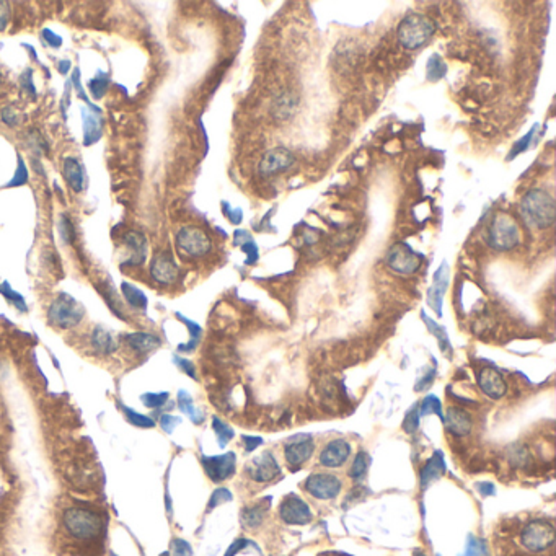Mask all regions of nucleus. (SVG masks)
<instances>
[{
    "instance_id": "473e14b6",
    "label": "nucleus",
    "mask_w": 556,
    "mask_h": 556,
    "mask_svg": "<svg viewBox=\"0 0 556 556\" xmlns=\"http://www.w3.org/2000/svg\"><path fill=\"white\" fill-rule=\"evenodd\" d=\"M98 289H100L103 297H105L108 307H110V309L119 317V319H124L123 305H121V300H119V297L116 296V291H114L110 284H106V282H103V289L102 287H98Z\"/></svg>"
},
{
    "instance_id": "e433bc0d",
    "label": "nucleus",
    "mask_w": 556,
    "mask_h": 556,
    "mask_svg": "<svg viewBox=\"0 0 556 556\" xmlns=\"http://www.w3.org/2000/svg\"><path fill=\"white\" fill-rule=\"evenodd\" d=\"M0 294H2L7 300L12 302V304L17 307L20 312H27L28 310L27 309V302H25L23 296L18 294L17 291H13L12 287H10L8 282H2V284H0Z\"/></svg>"
},
{
    "instance_id": "0eeeda50",
    "label": "nucleus",
    "mask_w": 556,
    "mask_h": 556,
    "mask_svg": "<svg viewBox=\"0 0 556 556\" xmlns=\"http://www.w3.org/2000/svg\"><path fill=\"white\" fill-rule=\"evenodd\" d=\"M176 246L183 255L191 258L204 256L211 251L212 243L207 233L200 227H183L176 233Z\"/></svg>"
},
{
    "instance_id": "f3484780",
    "label": "nucleus",
    "mask_w": 556,
    "mask_h": 556,
    "mask_svg": "<svg viewBox=\"0 0 556 556\" xmlns=\"http://www.w3.org/2000/svg\"><path fill=\"white\" fill-rule=\"evenodd\" d=\"M478 385L481 391L491 400L503 398L506 394V382L499 370H496L494 367H485L480 370Z\"/></svg>"
},
{
    "instance_id": "ea45409f",
    "label": "nucleus",
    "mask_w": 556,
    "mask_h": 556,
    "mask_svg": "<svg viewBox=\"0 0 556 556\" xmlns=\"http://www.w3.org/2000/svg\"><path fill=\"white\" fill-rule=\"evenodd\" d=\"M59 233H61V238L67 245H72L76 242V228H74V223L69 219V216H62L61 221H59Z\"/></svg>"
},
{
    "instance_id": "79ce46f5",
    "label": "nucleus",
    "mask_w": 556,
    "mask_h": 556,
    "mask_svg": "<svg viewBox=\"0 0 556 556\" xmlns=\"http://www.w3.org/2000/svg\"><path fill=\"white\" fill-rule=\"evenodd\" d=\"M25 183H28V170H27V165H25L23 158L18 155V167H17V170H15V175L12 180L7 183V188L23 186Z\"/></svg>"
},
{
    "instance_id": "a18cd8bd",
    "label": "nucleus",
    "mask_w": 556,
    "mask_h": 556,
    "mask_svg": "<svg viewBox=\"0 0 556 556\" xmlns=\"http://www.w3.org/2000/svg\"><path fill=\"white\" fill-rule=\"evenodd\" d=\"M20 85H22L23 92L32 98V100H36V88H34L33 83V71L28 69V71L23 72V76L20 77Z\"/></svg>"
},
{
    "instance_id": "6ab92c4d",
    "label": "nucleus",
    "mask_w": 556,
    "mask_h": 556,
    "mask_svg": "<svg viewBox=\"0 0 556 556\" xmlns=\"http://www.w3.org/2000/svg\"><path fill=\"white\" fill-rule=\"evenodd\" d=\"M82 119H83V144H85V146H92V144L100 141L103 134L102 110L97 106L83 108Z\"/></svg>"
},
{
    "instance_id": "8fccbe9b",
    "label": "nucleus",
    "mask_w": 556,
    "mask_h": 556,
    "mask_svg": "<svg viewBox=\"0 0 556 556\" xmlns=\"http://www.w3.org/2000/svg\"><path fill=\"white\" fill-rule=\"evenodd\" d=\"M41 34H43V39H44V41H46L51 48H61V46H62V38L59 36V34L53 33L51 29L44 28L43 32H41Z\"/></svg>"
},
{
    "instance_id": "4c0bfd02",
    "label": "nucleus",
    "mask_w": 556,
    "mask_h": 556,
    "mask_svg": "<svg viewBox=\"0 0 556 556\" xmlns=\"http://www.w3.org/2000/svg\"><path fill=\"white\" fill-rule=\"evenodd\" d=\"M27 137H28V146L33 148V152L39 153V155H41V153L49 152V146H48L46 139H44V136L38 131V129H29Z\"/></svg>"
},
{
    "instance_id": "1a4fd4ad",
    "label": "nucleus",
    "mask_w": 556,
    "mask_h": 556,
    "mask_svg": "<svg viewBox=\"0 0 556 556\" xmlns=\"http://www.w3.org/2000/svg\"><path fill=\"white\" fill-rule=\"evenodd\" d=\"M341 480L331 473H314L305 480V491L317 499H333L341 491Z\"/></svg>"
},
{
    "instance_id": "9d476101",
    "label": "nucleus",
    "mask_w": 556,
    "mask_h": 556,
    "mask_svg": "<svg viewBox=\"0 0 556 556\" xmlns=\"http://www.w3.org/2000/svg\"><path fill=\"white\" fill-rule=\"evenodd\" d=\"M201 464L204 466L206 475L214 481V483H221V481H225L233 476L235 473V465H237V457L233 452H228V454L223 455H216V457H201Z\"/></svg>"
},
{
    "instance_id": "c9c22d12",
    "label": "nucleus",
    "mask_w": 556,
    "mask_h": 556,
    "mask_svg": "<svg viewBox=\"0 0 556 556\" xmlns=\"http://www.w3.org/2000/svg\"><path fill=\"white\" fill-rule=\"evenodd\" d=\"M369 464H370V457L367 455L366 452H359V454L356 455V460L352 461V465H351V470H349L351 478L352 480H361L362 476L367 473Z\"/></svg>"
},
{
    "instance_id": "20e7f679",
    "label": "nucleus",
    "mask_w": 556,
    "mask_h": 556,
    "mask_svg": "<svg viewBox=\"0 0 556 556\" xmlns=\"http://www.w3.org/2000/svg\"><path fill=\"white\" fill-rule=\"evenodd\" d=\"M436 32L431 18L421 13H410L398 25V41L405 49H419L433 38Z\"/></svg>"
},
{
    "instance_id": "4468645a",
    "label": "nucleus",
    "mask_w": 556,
    "mask_h": 556,
    "mask_svg": "<svg viewBox=\"0 0 556 556\" xmlns=\"http://www.w3.org/2000/svg\"><path fill=\"white\" fill-rule=\"evenodd\" d=\"M294 163H296V158H294V155H292L291 151H287V148H284V147H276L265 153V157L261 158L258 170H260L261 175L271 176V175H276V173L289 170Z\"/></svg>"
},
{
    "instance_id": "72a5a7b5",
    "label": "nucleus",
    "mask_w": 556,
    "mask_h": 556,
    "mask_svg": "<svg viewBox=\"0 0 556 556\" xmlns=\"http://www.w3.org/2000/svg\"><path fill=\"white\" fill-rule=\"evenodd\" d=\"M428 415H438L439 418L444 421L443 405H440V400L436 395H426V398L421 401L419 416H428Z\"/></svg>"
},
{
    "instance_id": "bb28decb",
    "label": "nucleus",
    "mask_w": 556,
    "mask_h": 556,
    "mask_svg": "<svg viewBox=\"0 0 556 556\" xmlns=\"http://www.w3.org/2000/svg\"><path fill=\"white\" fill-rule=\"evenodd\" d=\"M178 408H180L195 424H201L202 421H204V413H202L200 408H196L195 403H193L191 395L188 394L186 390L178 391Z\"/></svg>"
},
{
    "instance_id": "680f3d73",
    "label": "nucleus",
    "mask_w": 556,
    "mask_h": 556,
    "mask_svg": "<svg viewBox=\"0 0 556 556\" xmlns=\"http://www.w3.org/2000/svg\"><path fill=\"white\" fill-rule=\"evenodd\" d=\"M438 556H439V555H438Z\"/></svg>"
},
{
    "instance_id": "6e6552de",
    "label": "nucleus",
    "mask_w": 556,
    "mask_h": 556,
    "mask_svg": "<svg viewBox=\"0 0 556 556\" xmlns=\"http://www.w3.org/2000/svg\"><path fill=\"white\" fill-rule=\"evenodd\" d=\"M387 265L398 274H413L419 270L421 256L405 243H395L387 253Z\"/></svg>"
},
{
    "instance_id": "f03ea898",
    "label": "nucleus",
    "mask_w": 556,
    "mask_h": 556,
    "mask_svg": "<svg viewBox=\"0 0 556 556\" xmlns=\"http://www.w3.org/2000/svg\"><path fill=\"white\" fill-rule=\"evenodd\" d=\"M520 214L527 225L535 228H547L556 217V206L552 195L543 190H532L520 201Z\"/></svg>"
},
{
    "instance_id": "2eb2a0df",
    "label": "nucleus",
    "mask_w": 556,
    "mask_h": 556,
    "mask_svg": "<svg viewBox=\"0 0 556 556\" xmlns=\"http://www.w3.org/2000/svg\"><path fill=\"white\" fill-rule=\"evenodd\" d=\"M315 450V444L310 436H297L291 438L289 443L284 447V457L291 466H300L310 459Z\"/></svg>"
},
{
    "instance_id": "39448f33",
    "label": "nucleus",
    "mask_w": 556,
    "mask_h": 556,
    "mask_svg": "<svg viewBox=\"0 0 556 556\" xmlns=\"http://www.w3.org/2000/svg\"><path fill=\"white\" fill-rule=\"evenodd\" d=\"M83 315H85L83 305L74 299L71 294H66V292H61L53 300L48 310L49 324L61 330H71L74 326H77L82 321Z\"/></svg>"
},
{
    "instance_id": "052dcab7",
    "label": "nucleus",
    "mask_w": 556,
    "mask_h": 556,
    "mask_svg": "<svg viewBox=\"0 0 556 556\" xmlns=\"http://www.w3.org/2000/svg\"><path fill=\"white\" fill-rule=\"evenodd\" d=\"M0 85H2V78H0Z\"/></svg>"
},
{
    "instance_id": "13d9d810",
    "label": "nucleus",
    "mask_w": 556,
    "mask_h": 556,
    "mask_svg": "<svg viewBox=\"0 0 556 556\" xmlns=\"http://www.w3.org/2000/svg\"><path fill=\"white\" fill-rule=\"evenodd\" d=\"M413 556H428V555L421 552V550H415V552H413Z\"/></svg>"
},
{
    "instance_id": "393cba45",
    "label": "nucleus",
    "mask_w": 556,
    "mask_h": 556,
    "mask_svg": "<svg viewBox=\"0 0 556 556\" xmlns=\"http://www.w3.org/2000/svg\"><path fill=\"white\" fill-rule=\"evenodd\" d=\"M270 506H271V498H265L261 503L248 506V508L242 510V524L245 525L246 529L260 527L263 520H265L266 510Z\"/></svg>"
},
{
    "instance_id": "c85d7f7f",
    "label": "nucleus",
    "mask_w": 556,
    "mask_h": 556,
    "mask_svg": "<svg viewBox=\"0 0 556 556\" xmlns=\"http://www.w3.org/2000/svg\"><path fill=\"white\" fill-rule=\"evenodd\" d=\"M118 408L123 411V415L126 416V419L132 426H137V428H142V429H152L153 426H155V421H153L152 418H148V416H146V415H141V413H137V411L127 408L126 405L118 403Z\"/></svg>"
},
{
    "instance_id": "cd10ccee",
    "label": "nucleus",
    "mask_w": 556,
    "mask_h": 556,
    "mask_svg": "<svg viewBox=\"0 0 556 556\" xmlns=\"http://www.w3.org/2000/svg\"><path fill=\"white\" fill-rule=\"evenodd\" d=\"M297 108V98H294L289 93H284L279 98H276L274 103H272V116L277 119H284L291 118L294 114Z\"/></svg>"
},
{
    "instance_id": "f704fd0d",
    "label": "nucleus",
    "mask_w": 556,
    "mask_h": 556,
    "mask_svg": "<svg viewBox=\"0 0 556 556\" xmlns=\"http://www.w3.org/2000/svg\"><path fill=\"white\" fill-rule=\"evenodd\" d=\"M212 429H214L217 443H219L221 449H223V447L227 445L228 440L233 439V436H235V433H233V429L230 428V426L223 423V421H221L219 418H216V416L212 418Z\"/></svg>"
},
{
    "instance_id": "58836bf2",
    "label": "nucleus",
    "mask_w": 556,
    "mask_h": 556,
    "mask_svg": "<svg viewBox=\"0 0 556 556\" xmlns=\"http://www.w3.org/2000/svg\"><path fill=\"white\" fill-rule=\"evenodd\" d=\"M141 401L146 408H162L168 401V394L167 391H160V394H144L141 395Z\"/></svg>"
},
{
    "instance_id": "3c124183",
    "label": "nucleus",
    "mask_w": 556,
    "mask_h": 556,
    "mask_svg": "<svg viewBox=\"0 0 556 556\" xmlns=\"http://www.w3.org/2000/svg\"><path fill=\"white\" fill-rule=\"evenodd\" d=\"M72 83L76 85V90L78 93V97H82V100L88 103V105L93 106L90 100H88L85 92H83V87H82V82H81V69H74V74H72Z\"/></svg>"
},
{
    "instance_id": "2f4dec72",
    "label": "nucleus",
    "mask_w": 556,
    "mask_h": 556,
    "mask_svg": "<svg viewBox=\"0 0 556 556\" xmlns=\"http://www.w3.org/2000/svg\"><path fill=\"white\" fill-rule=\"evenodd\" d=\"M176 317L183 321V324H185V325L188 326V330H190V335H191L190 342H188V345H181L180 347H178V349L183 351V352L193 351V349H195V347L197 346V342H200V338H201V333H202L201 326L197 325V324H195V321H191V320L185 319V317H183L181 314H176Z\"/></svg>"
},
{
    "instance_id": "ddd939ff",
    "label": "nucleus",
    "mask_w": 556,
    "mask_h": 556,
    "mask_svg": "<svg viewBox=\"0 0 556 556\" xmlns=\"http://www.w3.org/2000/svg\"><path fill=\"white\" fill-rule=\"evenodd\" d=\"M246 473L250 475V478L253 481H258V483H267V481H272L277 476L281 475L279 465L274 460V455L271 452H263L261 455L255 457L250 461V465L246 466Z\"/></svg>"
},
{
    "instance_id": "7ed1b4c3",
    "label": "nucleus",
    "mask_w": 556,
    "mask_h": 556,
    "mask_svg": "<svg viewBox=\"0 0 556 556\" xmlns=\"http://www.w3.org/2000/svg\"><path fill=\"white\" fill-rule=\"evenodd\" d=\"M555 525L547 519H532L519 530V545L529 555H540L553 548Z\"/></svg>"
},
{
    "instance_id": "5fc2aeb1",
    "label": "nucleus",
    "mask_w": 556,
    "mask_h": 556,
    "mask_svg": "<svg viewBox=\"0 0 556 556\" xmlns=\"http://www.w3.org/2000/svg\"><path fill=\"white\" fill-rule=\"evenodd\" d=\"M243 444H245L246 452H253L256 447H260L263 444L261 438H256V436H242Z\"/></svg>"
},
{
    "instance_id": "6e6d98bb",
    "label": "nucleus",
    "mask_w": 556,
    "mask_h": 556,
    "mask_svg": "<svg viewBox=\"0 0 556 556\" xmlns=\"http://www.w3.org/2000/svg\"><path fill=\"white\" fill-rule=\"evenodd\" d=\"M476 489L480 491L481 496H493L496 493L494 486L491 483H478L476 485Z\"/></svg>"
},
{
    "instance_id": "09e8293b",
    "label": "nucleus",
    "mask_w": 556,
    "mask_h": 556,
    "mask_svg": "<svg viewBox=\"0 0 556 556\" xmlns=\"http://www.w3.org/2000/svg\"><path fill=\"white\" fill-rule=\"evenodd\" d=\"M173 362H175V364L180 367V369L185 372L186 375H190L191 379H196V369H195V366H193V362L191 361H188V359H185V357H180V356H175L173 357Z\"/></svg>"
},
{
    "instance_id": "c03bdc74",
    "label": "nucleus",
    "mask_w": 556,
    "mask_h": 556,
    "mask_svg": "<svg viewBox=\"0 0 556 556\" xmlns=\"http://www.w3.org/2000/svg\"><path fill=\"white\" fill-rule=\"evenodd\" d=\"M228 501H232L230 491H228L227 488H217L211 496L209 504H207V510L214 509V508H217V506H221L223 503H228Z\"/></svg>"
},
{
    "instance_id": "864d4df0",
    "label": "nucleus",
    "mask_w": 556,
    "mask_h": 556,
    "mask_svg": "<svg viewBox=\"0 0 556 556\" xmlns=\"http://www.w3.org/2000/svg\"><path fill=\"white\" fill-rule=\"evenodd\" d=\"M10 20V7L7 2H0V33L7 28Z\"/></svg>"
},
{
    "instance_id": "f8f14e48",
    "label": "nucleus",
    "mask_w": 556,
    "mask_h": 556,
    "mask_svg": "<svg viewBox=\"0 0 556 556\" xmlns=\"http://www.w3.org/2000/svg\"><path fill=\"white\" fill-rule=\"evenodd\" d=\"M151 276L152 279L162 286H168L176 282L180 276L178 265L173 260L170 251H158L151 263Z\"/></svg>"
},
{
    "instance_id": "f257e3e1",
    "label": "nucleus",
    "mask_w": 556,
    "mask_h": 556,
    "mask_svg": "<svg viewBox=\"0 0 556 556\" xmlns=\"http://www.w3.org/2000/svg\"><path fill=\"white\" fill-rule=\"evenodd\" d=\"M62 524L66 532L78 542H90L102 535L105 529L103 517L95 510L87 508H69L64 510Z\"/></svg>"
},
{
    "instance_id": "412c9836",
    "label": "nucleus",
    "mask_w": 556,
    "mask_h": 556,
    "mask_svg": "<svg viewBox=\"0 0 556 556\" xmlns=\"http://www.w3.org/2000/svg\"><path fill=\"white\" fill-rule=\"evenodd\" d=\"M62 173L66 178L67 185L72 188L74 193H82L83 185H85V173H83L82 163L76 157H67L64 160Z\"/></svg>"
},
{
    "instance_id": "de8ad7c7",
    "label": "nucleus",
    "mask_w": 556,
    "mask_h": 556,
    "mask_svg": "<svg viewBox=\"0 0 556 556\" xmlns=\"http://www.w3.org/2000/svg\"><path fill=\"white\" fill-rule=\"evenodd\" d=\"M158 423H160V428L165 431L167 434H172L173 431H175L176 426L181 424V418H178V416H173V415H162L160 418H158Z\"/></svg>"
},
{
    "instance_id": "b1692460",
    "label": "nucleus",
    "mask_w": 556,
    "mask_h": 556,
    "mask_svg": "<svg viewBox=\"0 0 556 556\" xmlns=\"http://www.w3.org/2000/svg\"><path fill=\"white\" fill-rule=\"evenodd\" d=\"M90 345L93 347V351L102 356H110L118 349V345L116 341H114L113 335L108 330L103 328V326H97V328L92 331Z\"/></svg>"
},
{
    "instance_id": "7c9ffc66",
    "label": "nucleus",
    "mask_w": 556,
    "mask_h": 556,
    "mask_svg": "<svg viewBox=\"0 0 556 556\" xmlns=\"http://www.w3.org/2000/svg\"><path fill=\"white\" fill-rule=\"evenodd\" d=\"M460 556H489V548L483 538H476L475 535H468L465 552Z\"/></svg>"
},
{
    "instance_id": "423d86ee",
    "label": "nucleus",
    "mask_w": 556,
    "mask_h": 556,
    "mask_svg": "<svg viewBox=\"0 0 556 556\" xmlns=\"http://www.w3.org/2000/svg\"><path fill=\"white\" fill-rule=\"evenodd\" d=\"M519 227L513 217L498 214L489 227V245L498 251H508L519 243Z\"/></svg>"
},
{
    "instance_id": "37998d69",
    "label": "nucleus",
    "mask_w": 556,
    "mask_h": 556,
    "mask_svg": "<svg viewBox=\"0 0 556 556\" xmlns=\"http://www.w3.org/2000/svg\"><path fill=\"white\" fill-rule=\"evenodd\" d=\"M0 119H2V123L7 124L8 127H15L22 123V116H20L17 108L13 106L2 108V111H0Z\"/></svg>"
},
{
    "instance_id": "5701e85b",
    "label": "nucleus",
    "mask_w": 556,
    "mask_h": 556,
    "mask_svg": "<svg viewBox=\"0 0 556 556\" xmlns=\"http://www.w3.org/2000/svg\"><path fill=\"white\" fill-rule=\"evenodd\" d=\"M124 340H126V345L137 354H147V352L157 349L162 345L160 338L152 333H142V331L129 333Z\"/></svg>"
},
{
    "instance_id": "a211bd4d",
    "label": "nucleus",
    "mask_w": 556,
    "mask_h": 556,
    "mask_svg": "<svg viewBox=\"0 0 556 556\" xmlns=\"http://www.w3.org/2000/svg\"><path fill=\"white\" fill-rule=\"evenodd\" d=\"M351 455V445L345 439H335L324 447L320 454V464L328 468H338L345 465Z\"/></svg>"
},
{
    "instance_id": "a878e982",
    "label": "nucleus",
    "mask_w": 556,
    "mask_h": 556,
    "mask_svg": "<svg viewBox=\"0 0 556 556\" xmlns=\"http://www.w3.org/2000/svg\"><path fill=\"white\" fill-rule=\"evenodd\" d=\"M121 294L124 297V300L127 302L132 309L136 310H146L147 309V297L144 292L139 289V287L129 284V282H123L121 284Z\"/></svg>"
},
{
    "instance_id": "dca6fc26",
    "label": "nucleus",
    "mask_w": 556,
    "mask_h": 556,
    "mask_svg": "<svg viewBox=\"0 0 556 556\" xmlns=\"http://www.w3.org/2000/svg\"><path fill=\"white\" fill-rule=\"evenodd\" d=\"M124 246L129 250V258L123 266H141L147 258V237L137 230H129L123 235Z\"/></svg>"
},
{
    "instance_id": "4be33fe9",
    "label": "nucleus",
    "mask_w": 556,
    "mask_h": 556,
    "mask_svg": "<svg viewBox=\"0 0 556 556\" xmlns=\"http://www.w3.org/2000/svg\"><path fill=\"white\" fill-rule=\"evenodd\" d=\"M444 423L447 424V428H449L450 433L455 436L468 434L471 431V424H473L471 423L470 415L465 413L464 410L457 408V406H454V408H449V411H447V416H444Z\"/></svg>"
},
{
    "instance_id": "bf43d9fd",
    "label": "nucleus",
    "mask_w": 556,
    "mask_h": 556,
    "mask_svg": "<svg viewBox=\"0 0 556 556\" xmlns=\"http://www.w3.org/2000/svg\"><path fill=\"white\" fill-rule=\"evenodd\" d=\"M160 556H170V552H163Z\"/></svg>"
},
{
    "instance_id": "4d7b16f0",
    "label": "nucleus",
    "mask_w": 556,
    "mask_h": 556,
    "mask_svg": "<svg viewBox=\"0 0 556 556\" xmlns=\"http://www.w3.org/2000/svg\"><path fill=\"white\" fill-rule=\"evenodd\" d=\"M69 69H71V61H69V59H62V61L59 62V72L66 76V74L69 72Z\"/></svg>"
},
{
    "instance_id": "9b49d317",
    "label": "nucleus",
    "mask_w": 556,
    "mask_h": 556,
    "mask_svg": "<svg viewBox=\"0 0 556 556\" xmlns=\"http://www.w3.org/2000/svg\"><path fill=\"white\" fill-rule=\"evenodd\" d=\"M279 515L289 525H305L312 520V510L299 496L289 494L282 499L279 506Z\"/></svg>"
},
{
    "instance_id": "603ef678",
    "label": "nucleus",
    "mask_w": 556,
    "mask_h": 556,
    "mask_svg": "<svg viewBox=\"0 0 556 556\" xmlns=\"http://www.w3.org/2000/svg\"><path fill=\"white\" fill-rule=\"evenodd\" d=\"M246 545H251V542H248L246 538H238L230 545V547H228V550H227L225 555H223V556H235L238 552L245 550Z\"/></svg>"
},
{
    "instance_id": "c756f323",
    "label": "nucleus",
    "mask_w": 556,
    "mask_h": 556,
    "mask_svg": "<svg viewBox=\"0 0 556 556\" xmlns=\"http://www.w3.org/2000/svg\"><path fill=\"white\" fill-rule=\"evenodd\" d=\"M108 85H110V78H108V74L105 72H98L97 77H93L90 82H88V90H90L92 97L95 100H102L103 97L106 95Z\"/></svg>"
},
{
    "instance_id": "aec40b11",
    "label": "nucleus",
    "mask_w": 556,
    "mask_h": 556,
    "mask_svg": "<svg viewBox=\"0 0 556 556\" xmlns=\"http://www.w3.org/2000/svg\"><path fill=\"white\" fill-rule=\"evenodd\" d=\"M444 471H445L444 454H443V452L436 450L434 455L428 460V464L424 465V468L421 470V475H419L421 488H423V489L428 488V486L433 483V481L439 480L440 476L444 475Z\"/></svg>"
},
{
    "instance_id": "49530a36",
    "label": "nucleus",
    "mask_w": 556,
    "mask_h": 556,
    "mask_svg": "<svg viewBox=\"0 0 556 556\" xmlns=\"http://www.w3.org/2000/svg\"><path fill=\"white\" fill-rule=\"evenodd\" d=\"M170 550L173 556H193L191 545L183 538H173L170 543Z\"/></svg>"
},
{
    "instance_id": "a19ab883",
    "label": "nucleus",
    "mask_w": 556,
    "mask_h": 556,
    "mask_svg": "<svg viewBox=\"0 0 556 556\" xmlns=\"http://www.w3.org/2000/svg\"><path fill=\"white\" fill-rule=\"evenodd\" d=\"M418 426H419V410H418V405H415L413 408H411L405 416L403 431L406 434H415L416 429H418Z\"/></svg>"
}]
</instances>
